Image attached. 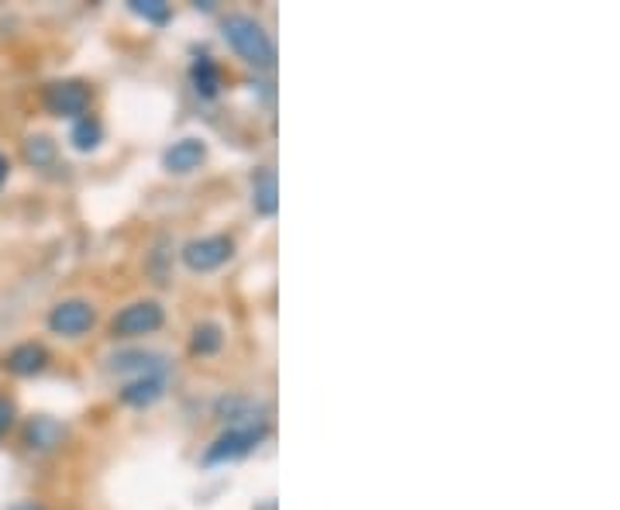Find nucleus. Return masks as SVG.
Wrapping results in <instances>:
<instances>
[{
    "label": "nucleus",
    "mask_w": 620,
    "mask_h": 510,
    "mask_svg": "<svg viewBox=\"0 0 620 510\" xmlns=\"http://www.w3.org/2000/svg\"><path fill=\"white\" fill-rule=\"evenodd\" d=\"M225 38L228 46L246 59L249 66H259V70H273L276 62V46L273 38L265 35V28L249 14H231L225 17Z\"/></svg>",
    "instance_id": "nucleus-1"
},
{
    "label": "nucleus",
    "mask_w": 620,
    "mask_h": 510,
    "mask_svg": "<svg viewBox=\"0 0 620 510\" xmlns=\"http://www.w3.org/2000/svg\"><path fill=\"white\" fill-rule=\"evenodd\" d=\"M265 438V425L259 420V425H246V428H228L225 435H220L214 446L207 449L204 462L214 465V462H235L241 455H249L259 441Z\"/></svg>",
    "instance_id": "nucleus-5"
},
{
    "label": "nucleus",
    "mask_w": 620,
    "mask_h": 510,
    "mask_svg": "<svg viewBox=\"0 0 620 510\" xmlns=\"http://www.w3.org/2000/svg\"><path fill=\"white\" fill-rule=\"evenodd\" d=\"M131 11L145 21H152V25H166L169 14H172L169 4H163V0H131Z\"/></svg>",
    "instance_id": "nucleus-16"
},
{
    "label": "nucleus",
    "mask_w": 620,
    "mask_h": 510,
    "mask_svg": "<svg viewBox=\"0 0 620 510\" xmlns=\"http://www.w3.org/2000/svg\"><path fill=\"white\" fill-rule=\"evenodd\" d=\"M163 393H166V372H145L121 390V401L128 407H152L155 401H163Z\"/></svg>",
    "instance_id": "nucleus-8"
},
{
    "label": "nucleus",
    "mask_w": 620,
    "mask_h": 510,
    "mask_svg": "<svg viewBox=\"0 0 620 510\" xmlns=\"http://www.w3.org/2000/svg\"><path fill=\"white\" fill-rule=\"evenodd\" d=\"M62 438H65V428L52 417H32L25 428V446L32 452H49V449L62 446Z\"/></svg>",
    "instance_id": "nucleus-10"
},
{
    "label": "nucleus",
    "mask_w": 620,
    "mask_h": 510,
    "mask_svg": "<svg viewBox=\"0 0 620 510\" xmlns=\"http://www.w3.org/2000/svg\"><path fill=\"white\" fill-rule=\"evenodd\" d=\"M14 425V404L8 401V396H0V438H4Z\"/></svg>",
    "instance_id": "nucleus-17"
},
{
    "label": "nucleus",
    "mask_w": 620,
    "mask_h": 510,
    "mask_svg": "<svg viewBox=\"0 0 620 510\" xmlns=\"http://www.w3.org/2000/svg\"><path fill=\"white\" fill-rule=\"evenodd\" d=\"M25 159H28L32 166H49V163L56 159V145H52V139H46V135H32V139L25 142Z\"/></svg>",
    "instance_id": "nucleus-15"
},
{
    "label": "nucleus",
    "mask_w": 620,
    "mask_h": 510,
    "mask_svg": "<svg viewBox=\"0 0 620 510\" xmlns=\"http://www.w3.org/2000/svg\"><path fill=\"white\" fill-rule=\"evenodd\" d=\"M166 321V310L163 304L155 300H135L121 307L115 321H110V331H115L118 339H139V335H152V331H159Z\"/></svg>",
    "instance_id": "nucleus-2"
},
{
    "label": "nucleus",
    "mask_w": 620,
    "mask_h": 510,
    "mask_svg": "<svg viewBox=\"0 0 620 510\" xmlns=\"http://www.w3.org/2000/svg\"><path fill=\"white\" fill-rule=\"evenodd\" d=\"M259 510H276V503H273V500H270V503H262V507H259Z\"/></svg>",
    "instance_id": "nucleus-20"
},
{
    "label": "nucleus",
    "mask_w": 620,
    "mask_h": 510,
    "mask_svg": "<svg viewBox=\"0 0 620 510\" xmlns=\"http://www.w3.org/2000/svg\"><path fill=\"white\" fill-rule=\"evenodd\" d=\"M220 342H225V335H220V324L207 321V324H196V328H193L190 348L196 352V356H214V352L220 348Z\"/></svg>",
    "instance_id": "nucleus-13"
},
{
    "label": "nucleus",
    "mask_w": 620,
    "mask_h": 510,
    "mask_svg": "<svg viewBox=\"0 0 620 510\" xmlns=\"http://www.w3.org/2000/svg\"><path fill=\"white\" fill-rule=\"evenodd\" d=\"M231 256H235V246H231L228 235L193 238V241H187V249H183V262H187V270H193V273L220 270V265H225Z\"/></svg>",
    "instance_id": "nucleus-3"
},
{
    "label": "nucleus",
    "mask_w": 620,
    "mask_h": 510,
    "mask_svg": "<svg viewBox=\"0 0 620 510\" xmlns=\"http://www.w3.org/2000/svg\"><path fill=\"white\" fill-rule=\"evenodd\" d=\"M207 159V145L201 139H180V142H172V149H166L163 155V166L169 173H193L196 166H201Z\"/></svg>",
    "instance_id": "nucleus-9"
},
{
    "label": "nucleus",
    "mask_w": 620,
    "mask_h": 510,
    "mask_svg": "<svg viewBox=\"0 0 620 510\" xmlns=\"http://www.w3.org/2000/svg\"><path fill=\"white\" fill-rule=\"evenodd\" d=\"M11 510H41V507L38 503H14Z\"/></svg>",
    "instance_id": "nucleus-19"
},
{
    "label": "nucleus",
    "mask_w": 620,
    "mask_h": 510,
    "mask_svg": "<svg viewBox=\"0 0 620 510\" xmlns=\"http://www.w3.org/2000/svg\"><path fill=\"white\" fill-rule=\"evenodd\" d=\"M190 83H193V91L201 94L204 100L217 97L220 91V70H217V62L211 56H196L193 66H190Z\"/></svg>",
    "instance_id": "nucleus-11"
},
{
    "label": "nucleus",
    "mask_w": 620,
    "mask_h": 510,
    "mask_svg": "<svg viewBox=\"0 0 620 510\" xmlns=\"http://www.w3.org/2000/svg\"><path fill=\"white\" fill-rule=\"evenodd\" d=\"M97 321V310L91 300H62L52 307V315H49V328L56 331V335H65V339H80L83 331H91Z\"/></svg>",
    "instance_id": "nucleus-6"
},
{
    "label": "nucleus",
    "mask_w": 620,
    "mask_h": 510,
    "mask_svg": "<svg viewBox=\"0 0 620 510\" xmlns=\"http://www.w3.org/2000/svg\"><path fill=\"white\" fill-rule=\"evenodd\" d=\"M100 139H104V128H100L97 118H80V121H76V128H73V145H76L80 152L97 149Z\"/></svg>",
    "instance_id": "nucleus-14"
},
{
    "label": "nucleus",
    "mask_w": 620,
    "mask_h": 510,
    "mask_svg": "<svg viewBox=\"0 0 620 510\" xmlns=\"http://www.w3.org/2000/svg\"><path fill=\"white\" fill-rule=\"evenodd\" d=\"M8 372L14 376H38L41 369L49 366V348L46 345H38V342H21L8 352V359H4Z\"/></svg>",
    "instance_id": "nucleus-7"
},
{
    "label": "nucleus",
    "mask_w": 620,
    "mask_h": 510,
    "mask_svg": "<svg viewBox=\"0 0 620 510\" xmlns=\"http://www.w3.org/2000/svg\"><path fill=\"white\" fill-rule=\"evenodd\" d=\"M8 169H11V166H8V159H4V152H0V183L8 180Z\"/></svg>",
    "instance_id": "nucleus-18"
},
{
    "label": "nucleus",
    "mask_w": 620,
    "mask_h": 510,
    "mask_svg": "<svg viewBox=\"0 0 620 510\" xmlns=\"http://www.w3.org/2000/svg\"><path fill=\"white\" fill-rule=\"evenodd\" d=\"M46 107L56 118H83L91 107V86L83 80H59L46 86Z\"/></svg>",
    "instance_id": "nucleus-4"
},
{
    "label": "nucleus",
    "mask_w": 620,
    "mask_h": 510,
    "mask_svg": "<svg viewBox=\"0 0 620 510\" xmlns=\"http://www.w3.org/2000/svg\"><path fill=\"white\" fill-rule=\"evenodd\" d=\"M276 207H279V201H276V173L265 166V169H259V176H255V211H259L262 217H273Z\"/></svg>",
    "instance_id": "nucleus-12"
}]
</instances>
